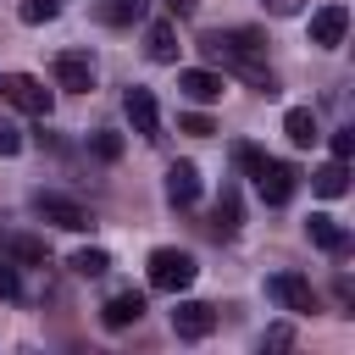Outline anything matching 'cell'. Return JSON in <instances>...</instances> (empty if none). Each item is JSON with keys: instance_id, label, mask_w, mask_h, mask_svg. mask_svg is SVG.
Here are the masks:
<instances>
[{"instance_id": "obj_1", "label": "cell", "mask_w": 355, "mask_h": 355, "mask_svg": "<svg viewBox=\"0 0 355 355\" xmlns=\"http://www.w3.org/2000/svg\"><path fill=\"white\" fill-rule=\"evenodd\" d=\"M200 55L211 61V67H222V72H233V78H244L255 94H277V78L261 67V55H250V50H239L222 28H211V33H200Z\"/></svg>"}, {"instance_id": "obj_2", "label": "cell", "mask_w": 355, "mask_h": 355, "mask_svg": "<svg viewBox=\"0 0 355 355\" xmlns=\"http://www.w3.org/2000/svg\"><path fill=\"white\" fill-rule=\"evenodd\" d=\"M194 255L189 250H178V244H161V250H150V288H161V294H183L189 283H194Z\"/></svg>"}, {"instance_id": "obj_3", "label": "cell", "mask_w": 355, "mask_h": 355, "mask_svg": "<svg viewBox=\"0 0 355 355\" xmlns=\"http://www.w3.org/2000/svg\"><path fill=\"white\" fill-rule=\"evenodd\" d=\"M0 100L28 111V116H50V105H55V94L39 78H28V72H0Z\"/></svg>"}, {"instance_id": "obj_4", "label": "cell", "mask_w": 355, "mask_h": 355, "mask_svg": "<svg viewBox=\"0 0 355 355\" xmlns=\"http://www.w3.org/2000/svg\"><path fill=\"white\" fill-rule=\"evenodd\" d=\"M33 211H39V222H50V227H67V233H83V227H94L89 205H78L72 194H55V189H39V194H33Z\"/></svg>"}, {"instance_id": "obj_5", "label": "cell", "mask_w": 355, "mask_h": 355, "mask_svg": "<svg viewBox=\"0 0 355 355\" xmlns=\"http://www.w3.org/2000/svg\"><path fill=\"white\" fill-rule=\"evenodd\" d=\"M266 294H272L283 311H294V316L316 311V288H311L300 272H272V277H266Z\"/></svg>"}, {"instance_id": "obj_6", "label": "cell", "mask_w": 355, "mask_h": 355, "mask_svg": "<svg viewBox=\"0 0 355 355\" xmlns=\"http://www.w3.org/2000/svg\"><path fill=\"white\" fill-rule=\"evenodd\" d=\"M344 33H349V11H344L338 0H327V6L311 11V44H316V50H338Z\"/></svg>"}, {"instance_id": "obj_7", "label": "cell", "mask_w": 355, "mask_h": 355, "mask_svg": "<svg viewBox=\"0 0 355 355\" xmlns=\"http://www.w3.org/2000/svg\"><path fill=\"white\" fill-rule=\"evenodd\" d=\"M178 94L194 100V105H211V100H222V72L216 67H183L178 72Z\"/></svg>"}, {"instance_id": "obj_8", "label": "cell", "mask_w": 355, "mask_h": 355, "mask_svg": "<svg viewBox=\"0 0 355 355\" xmlns=\"http://www.w3.org/2000/svg\"><path fill=\"white\" fill-rule=\"evenodd\" d=\"M216 327V305H205V300H178V311H172V333L178 338H205Z\"/></svg>"}, {"instance_id": "obj_9", "label": "cell", "mask_w": 355, "mask_h": 355, "mask_svg": "<svg viewBox=\"0 0 355 355\" xmlns=\"http://www.w3.org/2000/svg\"><path fill=\"white\" fill-rule=\"evenodd\" d=\"M55 83L72 89V94H89V89H94V61H89L83 50H61V55H55Z\"/></svg>"}, {"instance_id": "obj_10", "label": "cell", "mask_w": 355, "mask_h": 355, "mask_svg": "<svg viewBox=\"0 0 355 355\" xmlns=\"http://www.w3.org/2000/svg\"><path fill=\"white\" fill-rule=\"evenodd\" d=\"M122 111H128L133 133H144V139H161V105H155V94H150V89H128Z\"/></svg>"}, {"instance_id": "obj_11", "label": "cell", "mask_w": 355, "mask_h": 355, "mask_svg": "<svg viewBox=\"0 0 355 355\" xmlns=\"http://www.w3.org/2000/svg\"><path fill=\"white\" fill-rule=\"evenodd\" d=\"M166 200H172L178 211H189V205L200 200V166H194V161H172V166H166Z\"/></svg>"}, {"instance_id": "obj_12", "label": "cell", "mask_w": 355, "mask_h": 355, "mask_svg": "<svg viewBox=\"0 0 355 355\" xmlns=\"http://www.w3.org/2000/svg\"><path fill=\"white\" fill-rule=\"evenodd\" d=\"M255 189H261V200H266V205H288V200H294V166L266 161V172L255 178Z\"/></svg>"}, {"instance_id": "obj_13", "label": "cell", "mask_w": 355, "mask_h": 355, "mask_svg": "<svg viewBox=\"0 0 355 355\" xmlns=\"http://www.w3.org/2000/svg\"><path fill=\"white\" fill-rule=\"evenodd\" d=\"M139 316H144V294H139V288H122V294H111V300L100 305V322H105V327H133Z\"/></svg>"}, {"instance_id": "obj_14", "label": "cell", "mask_w": 355, "mask_h": 355, "mask_svg": "<svg viewBox=\"0 0 355 355\" xmlns=\"http://www.w3.org/2000/svg\"><path fill=\"white\" fill-rule=\"evenodd\" d=\"M144 55L150 61H178V28L172 22H150L144 28Z\"/></svg>"}, {"instance_id": "obj_15", "label": "cell", "mask_w": 355, "mask_h": 355, "mask_svg": "<svg viewBox=\"0 0 355 355\" xmlns=\"http://www.w3.org/2000/svg\"><path fill=\"white\" fill-rule=\"evenodd\" d=\"M311 189H316L322 200H338V194L349 189V161H327V166H316V172H311Z\"/></svg>"}, {"instance_id": "obj_16", "label": "cell", "mask_w": 355, "mask_h": 355, "mask_svg": "<svg viewBox=\"0 0 355 355\" xmlns=\"http://www.w3.org/2000/svg\"><path fill=\"white\" fill-rule=\"evenodd\" d=\"M283 133H288V144H316V139H322L316 111H311V105H294V111L283 116Z\"/></svg>"}, {"instance_id": "obj_17", "label": "cell", "mask_w": 355, "mask_h": 355, "mask_svg": "<svg viewBox=\"0 0 355 355\" xmlns=\"http://www.w3.org/2000/svg\"><path fill=\"white\" fill-rule=\"evenodd\" d=\"M305 233H311V244H316V250H327V255H338V250H344V227H338L327 211H316V216L305 222Z\"/></svg>"}, {"instance_id": "obj_18", "label": "cell", "mask_w": 355, "mask_h": 355, "mask_svg": "<svg viewBox=\"0 0 355 355\" xmlns=\"http://www.w3.org/2000/svg\"><path fill=\"white\" fill-rule=\"evenodd\" d=\"M6 255L22 261V266H44V261H50L44 239H33V233H6Z\"/></svg>"}, {"instance_id": "obj_19", "label": "cell", "mask_w": 355, "mask_h": 355, "mask_svg": "<svg viewBox=\"0 0 355 355\" xmlns=\"http://www.w3.org/2000/svg\"><path fill=\"white\" fill-rule=\"evenodd\" d=\"M94 17H100L105 28H133V22L144 17V0H100Z\"/></svg>"}, {"instance_id": "obj_20", "label": "cell", "mask_w": 355, "mask_h": 355, "mask_svg": "<svg viewBox=\"0 0 355 355\" xmlns=\"http://www.w3.org/2000/svg\"><path fill=\"white\" fill-rule=\"evenodd\" d=\"M239 222H244L239 189H222V194H216V211H211V227H216V233H239Z\"/></svg>"}, {"instance_id": "obj_21", "label": "cell", "mask_w": 355, "mask_h": 355, "mask_svg": "<svg viewBox=\"0 0 355 355\" xmlns=\"http://www.w3.org/2000/svg\"><path fill=\"white\" fill-rule=\"evenodd\" d=\"M67 266H72L78 277H105V272H111V255H105V250H78Z\"/></svg>"}, {"instance_id": "obj_22", "label": "cell", "mask_w": 355, "mask_h": 355, "mask_svg": "<svg viewBox=\"0 0 355 355\" xmlns=\"http://www.w3.org/2000/svg\"><path fill=\"white\" fill-rule=\"evenodd\" d=\"M17 17H22L28 28H39V22L61 17V0H22V6H17Z\"/></svg>"}, {"instance_id": "obj_23", "label": "cell", "mask_w": 355, "mask_h": 355, "mask_svg": "<svg viewBox=\"0 0 355 355\" xmlns=\"http://www.w3.org/2000/svg\"><path fill=\"white\" fill-rule=\"evenodd\" d=\"M233 161H239V166H244V172H250V178H261V172H266V161H272V155H266V150H255V144H233Z\"/></svg>"}, {"instance_id": "obj_24", "label": "cell", "mask_w": 355, "mask_h": 355, "mask_svg": "<svg viewBox=\"0 0 355 355\" xmlns=\"http://www.w3.org/2000/svg\"><path fill=\"white\" fill-rule=\"evenodd\" d=\"M89 150H94L100 161H116V155H122V139L105 133V128H94V133H89Z\"/></svg>"}, {"instance_id": "obj_25", "label": "cell", "mask_w": 355, "mask_h": 355, "mask_svg": "<svg viewBox=\"0 0 355 355\" xmlns=\"http://www.w3.org/2000/svg\"><path fill=\"white\" fill-rule=\"evenodd\" d=\"M178 128H183V133H194V139H211V133H216V122H211L205 111H183V116H178Z\"/></svg>"}, {"instance_id": "obj_26", "label": "cell", "mask_w": 355, "mask_h": 355, "mask_svg": "<svg viewBox=\"0 0 355 355\" xmlns=\"http://www.w3.org/2000/svg\"><path fill=\"white\" fill-rule=\"evenodd\" d=\"M261 344H266V349H288V344H294V327H288V322H277V327H266V333H261Z\"/></svg>"}, {"instance_id": "obj_27", "label": "cell", "mask_w": 355, "mask_h": 355, "mask_svg": "<svg viewBox=\"0 0 355 355\" xmlns=\"http://www.w3.org/2000/svg\"><path fill=\"white\" fill-rule=\"evenodd\" d=\"M22 294V283H17V266L11 261H0V300H17Z\"/></svg>"}, {"instance_id": "obj_28", "label": "cell", "mask_w": 355, "mask_h": 355, "mask_svg": "<svg viewBox=\"0 0 355 355\" xmlns=\"http://www.w3.org/2000/svg\"><path fill=\"white\" fill-rule=\"evenodd\" d=\"M17 150H22V133H17V122L0 116V155H17Z\"/></svg>"}, {"instance_id": "obj_29", "label": "cell", "mask_w": 355, "mask_h": 355, "mask_svg": "<svg viewBox=\"0 0 355 355\" xmlns=\"http://www.w3.org/2000/svg\"><path fill=\"white\" fill-rule=\"evenodd\" d=\"M355 155V133L344 128V133H333V161H349Z\"/></svg>"}, {"instance_id": "obj_30", "label": "cell", "mask_w": 355, "mask_h": 355, "mask_svg": "<svg viewBox=\"0 0 355 355\" xmlns=\"http://www.w3.org/2000/svg\"><path fill=\"white\" fill-rule=\"evenodd\" d=\"M272 17H294V11H305V0H261Z\"/></svg>"}, {"instance_id": "obj_31", "label": "cell", "mask_w": 355, "mask_h": 355, "mask_svg": "<svg viewBox=\"0 0 355 355\" xmlns=\"http://www.w3.org/2000/svg\"><path fill=\"white\" fill-rule=\"evenodd\" d=\"M166 6H172V11H194V0H166Z\"/></svg>"}]
</instances>
